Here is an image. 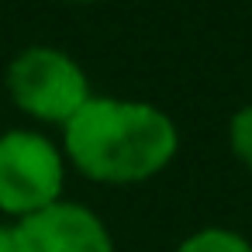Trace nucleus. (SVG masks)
Listing matches in <instances>:
<instances>
[{"label":"nucleus","mask_w":252,"mask_h":252,"mask_svg":"<svg viewBox=\"0 0 252 252\" xmlns=\"http://www.w3.org/2000/svg\"><path fill=\"white\" fill-rule=\"evenodd\" d=\"M176 252H252V242L235 228L211 224V228H200V231L187 235L176 245Z\"/></svg>","instance_id":"obj_5"},{"label":"nucleus","mask_w":252,"mask_h":252,"mask_svg":"<svg viewBox=\"0 0 252 252\" xmlns=\"http://www.w3.org/2000/svg\"><path fill=\"white\" fill-rule=\"evenodd\" d=\"M66 162L104 187H131L159 176L180 152L176 121L149 100L90 97L63 128Z\"/></svg>","instance_id":"obj_1"},{"label":"nucleus","mask_w":252,"mask_h":252,"mask_svg":"<svg viewBox=\"0 0 252 252\" xmlns=\"http://www.w3.org/2000/svg\"><path fill=\"white\" fill-rule=\"evenodd\" d=\"M4 87L21 114H28L38 125L59 128H66L94 97L87 69L56 45L21 49L4 73Z\"/></svg>","instance_id":"obj_2"},{"label":"nucleus","mask_w":252,"mask_h":252,"mask_svg":"<svg viewBox=\"0 0 252 252\" xmlns=\"http://www.w3.org/2000/svg\"><path fill=\"white\" fill-rule=\"evenodd\" d=\"M228 145H231V156L252 169V104L238 107L228 121Z\"/></svg>","instance_id":"obj_6"},{"label":"nucleus","mask_w":252,"mask_h":252,"mask_svg":"<svg viewBox=\"0 0 252 252\" xmlns=\"http://www.w3.org/2000/svg\"><path fill=\"white\" fill-rule=\"evenodd\" d=\"M0 252H18V242H14V224H0Z\"/></svg>","instance_id":"obj_7"},{"label":"nucleus","mask_w":252,"mask_h":252,"mask_svg":"<svg viewBox=\"0 0 252 252\" xmlns=\"http://www.w3.org/2000/svg\"><path fill=\"white\" fill-rule=\"evenodd\" d=\"M63 4H80V7H90V4H104V0H63Z\"/></svg>","instance_id":"obj_8"},{"label":"nucleus","mask_w":252,"mask_h":252,"mask_svg":"<svg viewBox=\"0 0 252 252\" xmlns=\"http://www.w3.org/2000/svg\"><path fill=\"white\" fill-rule=\"evenodd\" d=\"M14 242L18 252H114L111 228L100 221V214L66 197L14 221Z\"/></svg>","instance_id":"obj_4"},{"label":"nucleus","mask_w":252,"mask_h":252,"mask_svg":"<svg viewBox=\"0 0 252 252\" xmlns=\"http://www.w3.org/2000/svg\"><path fill=\"white\" fill-rule=\"evenodd\" d=\"M66 152L42 131L11 128L0 135V211L14 221L63 200Z\"/></svg>","instance_id":"obj_3"}]
</instances>
